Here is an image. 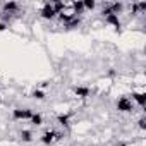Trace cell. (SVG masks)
<instances>
[{
  "label": "cell",
  "mask_w": 146,
  "mask_h": 146,
  "mask_svg": "<svg viewBox=\"0 0 146 146\" xmlns=\"http://www.w3.org/2000/svg\"><path fill=\"white\" fill-rule=\"evenodd\" d=\"M102 16L105 17V23H107L108 26L115 28L117 31H119V29L122 28V23H120L119 16H117V14H112V12H110V9L107 7V4H105V7H103V11H102Z\"/></svg>",
  "instance_id": "6da1fadb"
},
{
  "label": "cell",
  "mask_w": 146,
  "mask_h": 146,
  "mask_svg": "<svg viewBox=\"0 0 146 146\" xmlns=\"http://www.w3.org/2000/svg\"><path fill=\"white\" fill-rule=\"evenodd\" d=\"M62 137V134L60 132H57L55 129H46L43 134H41V143L43 144H46V146H50V144H53V143H57L58 139Z\"/></svg>",
  "instance_id": "7a4b0ae2"
},
{
  "label": "cell",
  "mask_w": 146,
  "mask_h": 146,
  "mask_svg": "<svg viewBox=\"0 0 146 146\" xmlns=\"http://www.w3.org/2000/svg\"><path fill=\"white\" fill-rule=\"evenodd\" d=\"M117 110L122 112V113H129V112H132V110H134V103H132V100H131L129 96H119V100H117Z\"/></svg>",
  "instance_id": "3957f363"
},
{
  "label": "cell",
  "mask_w": 146,
  "mask_h": 146,
  "mask_svg": "<svg viewBox=\"0 0 146 146\" xmlns=\"http://www.w3.org/2000/svg\"><path fill=\"white\" fill-rule=\"evenodd\" d=\"M33 115L31 108H14L12 110V119L14 120H29Z\"/></svg>",
  "instance_id": "277c9868"
},
{
  "label": "cell",
  "mask_w": 146,
  "mask_h": 146,
  "mask_svg": "<svg viewBox=\"0 0 146 146\" xmlns=\"http://www.w3.org/2000/svg\"><path fill=\"white\" fill-rule=\"evenodd\" d=\"M40 16H41L43 19H53V17L57 16V12H55V9H53V4H52V2L43 4V7L40 9Z\"/></svg>",
  "instance_id": "5b68a950"
},
{
  "label": "cell",
  "mask_w": 146,
  "mask_h": 146,
  "mask_svg": "<svg viewBox=\"0 0 146 146\" xmlns=\"http://www.w3.org/2000/svg\"><path fill=\"white\" fill-rule=\"evenodd\" d=\"M132 103L136 102L141 108H144V103H146V93L144 91H132Z\"/></svg>",
  "instance_id": "8992f818"
},
{
  "label": "cell",
  "mask_w": 146,
  "mask_h": 146,
  "mask_svg": "<svg viewBox=\"0 0 146 146\" xmlns=\"http://www.w3.org/2000/svg\"><path fill=\"white\" fill-rule=\"evenodd\" d=\"M2 9H4L2 12H5V14H11V16H14V14H16V12L19 11V4H17V2H5Z\"/></svg>",
  "instance_id": "52a82bcc"
},
{
  "label": "cell",
  "mask_w": 146,
  "mask_h": 146,
  "mask_svg": "<svg viewBox=\"0 0 146 146\" xmlns=\"http://www.w3.org/2000/svg\"><path fill=\"white\" fill-rule=\"evenodd\" d=\"M74 95L78 96V98H88L90 95H91V90L88 88V86H76L74 88Z\"/></svg>",
  "instance_id": "ba28073f"
},
{
  "label": "cell",
  "mask_w": 146,
  "mask_h": 146,
  "mask_svg": "<svg viewBox=\"0 0 146 146\" xmlns=\"http://www.w3.org/2000/svg\"><path fill=\"white\" fill-rule=\"evenodd\" d=\"M81 23H83V17H81V16H74L67 24H64V26H65L67 29H76L78 26H81Z\"/></svg>",
  "instance_id": "9c48e42d"
},
{
  "label": "cell",
  "mask_w": 146,
  "mask_h": 146,
  "mask_svg": "<svg viewBox=\"0 0 146 146\" xmlns=\"http://www.w3.org/2000/svg\"><path fill=\"white\" fill-rule=\"evenodd\" d=\"M57 122L62 125V127H69L70 125V115L69 113H60V115H57Z\"/></svg>",
  "instance_id": "30bf717a"
},
{
  "label": "cell",
  "mask_w": 146,
  "mask_h": 146,
  "mask_svg": "<svg viewBox=\"0 0 146 146\" xmlns=\"http://www.w3.org/2000/svg\"><path fill=\"white\" fill-rule=\"evenodd\" d=\"M29 122H31L35 127H40V125L43 124V115H41V113H35V112H33V115H31Z\"/></svg>",
  "instance_id": "8fae6325"
},
{
  "label": "cell",
  "mask_w": 146,
  "mask_h": 146,
  "mask_svg": "<svg viewBox=\"0 0 146 146\" xmlns=\"http://www.w3.org/2000/svg\"><path fill=\"white\" fill-rule=\"evenodd\" d=\"M19 137H21V141H24V143H31V141H33V132H31V131H21V132H19Z\"/></svg>",
  "instance_id": "7c38bea8"
},
{
  "label": "cell",
  "mask_w": 146,
  "mask_h": 146,
  "mask_svg": "<svg viewBox=\"0 0 146 146\" xmlns=\"http://www.w3.org/2000/svg\"><path fill=\"white\" fill-rule=\"evenodd\" d=\"M29 96H31V98H35V100H45V96H46V95H45V91H43V90H33Z\"/></svg>",
  "instance_id": "4fadbf2b"
},
{
  "label": "cell",
  "mask_w": 146,
  "mask_h": 146,
  "mask_svg": "<svg viewBox=\"0 0 146 146\" xmlns=\"http://www.w3.org/2000/svg\"><path fill=\"white\" fill-rule=\"evenodd\" d=\"M83 4H84V11H93L96 7V4L93 2V0H86V2H83Z\"/></svg>",
  "instance_id": "5bb4252c"
},
{
  "label": "cell",
  "mask_w": 146,
  "mask_h": 146,
  "mask_svg": "<svg viewBox=\"0 0 146 146\" xmlns=\"http://www.w3.org/2000/svg\"><path fill=\"white\" fill-rule=\"evenodd\" d=\"M9 28V24H5V23H2V21H0V31H5Z\"/></svg>",
  "instance_id": "9a60e30c"
},
{
  "label": "cell",
  "mask_w": 146,
  "mask_h": 146,
  "mask_svg": "<svg viewBox=\"0 0 146 146\" xmlns=\"http://www.w3.org/2000/svg\"><path fill=\"white\" fill-rule=\"evenodd\" d=\"M137 124H139V127H141V129H144V127H146V124H144V119H139V122H137Z\"/></svg>",
  "instance_id": "2e32d148"
}]
</instances>
